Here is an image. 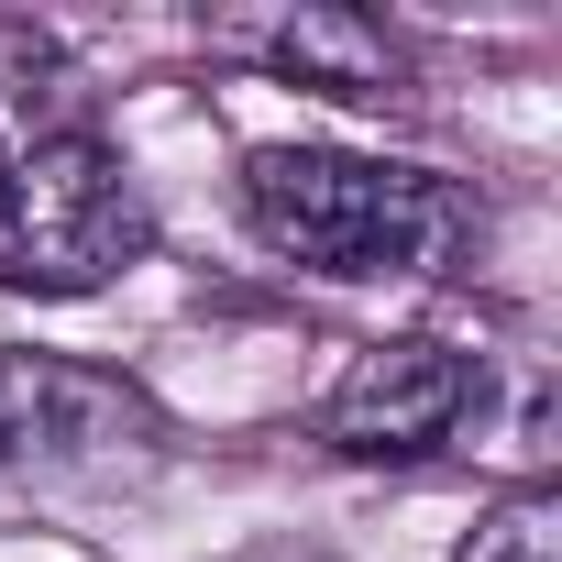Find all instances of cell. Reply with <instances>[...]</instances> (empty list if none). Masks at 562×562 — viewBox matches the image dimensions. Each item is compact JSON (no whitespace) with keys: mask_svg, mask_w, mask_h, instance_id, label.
<instances>
[{"mask_svg":"<svg viewBox=\"0 0 562 562\" xmlns=\"http://www.w3.org/2000/svg\"><path fill=\"white\" fill-rule=\"evenodd\" d=\"M243 221L265 254L342 276V288H364V276H441L452 243L474 232L452 177L342 155V144H254L243 155Z\"/></svg>","mask_w":562,"mask_h":562,"instance_id":"cell-1","label":"cell"},{"mask_svg":"<svg viewBox=\"0 0 562 562\" xmlns=\"http://www.w3.org/2000/svg\"><path fill=\"white\" fill-rule=\"evenodd\" d=\"M155 254V210L100 133H34L0 166V288L12 299H100Z\"/></svg>","mask_w":562,"mask_h":562,"instance_id":"cell-2","label":"cell"},{"mask_svg":"<svg viewBox=\"0 0 562 562\" xmlns=\"http://www.w3.org/2000/svg\"><path fill=\"white\" fill-rule=\"evenodd\" d=\"M166 430V408L78 353H12L0 342V474H78L111 452H144Z\"/></svg>","mask_w":562,"mask_h":562,"instance_id":"cell-3","label":"cell"},{"mask_svg":"<svg viewBox=\"0 0 562 562\" xmlns=\"http://www.w3.org/2000/svg\"><path fill=\"white\" fill-rule=\"evenodd\" d=\"M474 397H485L474 353H452V342H430V331H397V342H364V353L331 375L321 441H331L342 463H419V452H441V441L474 419Z\"/></svg>","mask_w":562,"mask_h":562,"instance_id":"cell-4","label":"cell"},{"mask_svg":"<svg viewBox=\"0 0 562 562\" xmlns=\"http://www.w3.org/2000/svg\"><path fill=\"white\" fill-rule=\"evenodd\" d=\"M232 45H243L265 78L321 89V100H353V111H375V100L408 89V45H397L375 12H353V0H299V12H276V23H243Z\"/></svg>","mask_w":562,"mask_h":562,"instance_id":"cell-5","label":"cell"},{"mask_svg":"<svg viewBox=\"0 0 562 562\" xmlns=\"http://www.w3.org/2000/svg\"><path fill=\"white\" fill-rule=\"evenodd\" d=\"M452 562H562V496H551V485L496 496V507L463 529V551H452Z\"/></svg>","mask_w":562,"mask_h":562,"instance_id":"cell-6","label":"cell"},{"mask_svg":"<svg viewBox=\"0 0 562 562\" xmlns=\"http://www.w3.org/2000/svg\"><path fill=\"white\" fill-rule=\"evenodd\" d=\"M243 562H331V551H299V540H276V551H243Z\"/></svg>","mask_w":562,"mask_h":562,"instance_id":"cell-7","label":"cell"},{"mask_svg":"<svg viewBox=\"0 0 562 562\" xmlns=\"http://www.w3.org/2000/svg\"><path fill=\"white\" fill-rule=\"evenodd\" d=\"M0 166H12V144H0Z\"/></svg>","mask_w":562,"mask_h":562,"instance_id":"cell-8","label":"cell"}]
</instances>
